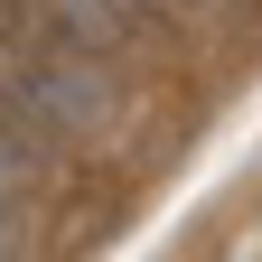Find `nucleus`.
<instances>
[{
    "instance_id": "1",
    "label": "nucleus",
    "mask_w": 262,
    "mask_h": 262,
    "mask_svg": "<svg viewBox=\"0 0 262 262\" xmlns=\"http://www.w3.org/2000/svg\"><path fill=\"white\" fill-rule=\"evenodd\" d=\"M47 19H56L66 56H113L131 38V0H47Z\"/></svg>"
}]
</instances>
